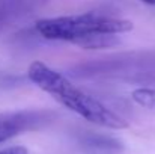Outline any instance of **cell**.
<instances>
[{"instance_id":"2","label":"cell","mask_w":155,"mask_h":154,"mask_svg":"<svg viewBox=\"0 0 155 154\" xmlns=\"http://www.w3.org/2000/svg\"><path fill=\"white\" fill-rule=\"evenodd\" d=\"M27 77L39 89L53 95L54 100H57L62 106L68 107L69 110H72L74 113L80 115L92 124L114 130L128 127V122L120 115L95 100L89 94L75 88L65 76L51 70L39 60L33 62L29 67Z\"/></svg>"},{"instance_id":"6","label":"cell","mask_w":155,"mask_h":154,"mask_svg":"<svg viewBox=\"0 0 155 154\" xmlns=\"http://www.w3.org/2000/svg\"><path fill=\"white\" fill-rule=\"evenodd\" d=\"M142 2H145L148 5H155V0H142Z\"/></svg>"},{"instance_id":"3","label":"cell","mask_w":155,"mask_h":154,"mask_svg":"<svg viewBox=\"0 0 155 154\" xmlns=\"http://www.w3.org/2000/svg\"><path fill=\"white\" fill-rule=\"evenodd\" d=\"M56 118L50 110H15L0 113V144L21 133L47 127Z\"/></svg>"},{"instance_id":"5","label":"cell","mask_w":155,"mask_h":154,"mask_svg":"<svg viewBox=\"0 0 155 154\" xmlns=\"http://www.w3.org/2000/svg\"><path fill=\"white\" fill-rule=\"evenodd\" d=\"M0 154H29V151L24 147H9V148L0 150Z\"/></svg>"},{"instance_id":"1","label":"cell","mask_w":155,"mask_h":154,"mask_svg":"<svg viewBox=\"0 0 155 154\" xmlns=\"http://www.w3.org/2000/svg\"><path fill=\"white\" fill-rule=\"evenodd\" d=\"M133 23L101 14H80L44 18L36 23L38 33L51 41H68L83 49H107L119 44L116 35L130 32Z\"/></svg>"},{"instance_id":"4","label":"cell","mask_w":155,"mask_h":154,"mask_svg":"<svg viewBox=\"0 0 155 154\" xmlns=\"http://www.w3.org/2000/svg\"><path fill=\"white\" fill-rule=\"evenodd\" d=\"M131 97L137 104H140L146 109L155 110V89H152V88H139V89L133 91Z\"/></svg>"}]
</instances>
